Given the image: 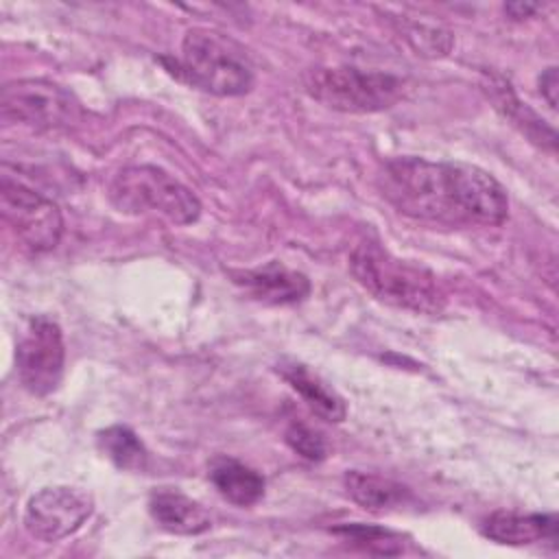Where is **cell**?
Instances as JSON below:
<instances>
[{
	"label": "cell",
	"mask_w": 559,
	"mask_h": 559,
	"mask_svg": "<svg viewBox=\"0 0 559 559\" xmlns=\"http://www.w3.org/2000/svg\"><path fill=\"white\" fill-rule=\"evenodd\" d=\"M382 197L402 214L450 227H498L509 216L504 186L487 170L465 162L393 157L378 175Z\"/></svg>",
	"instance_id": "6da1fadb"
},
{
	"label": "cell",
	"mask_w": 559,
	"mask_h": 559,
	"mask_svg": "<svg viewBox=\"0 0 559 559\" xmlns=\"http://www.w3.org/2000/svg\"><path fill=\"white\" fill-rule=\"evenodd\" d=\"M349 271L367 293L389 306L421 314H437L445 306V295L428 269L395 258L380 242H358L349 253Z\"/></svg>",
	"instance_id": "7a4b0ae2"
},
{
	"label": "cell",
	"mask_w": 559,
	"mask_h": 559,
	"mask_svg": "<svg viewBox=\"0 0 559 559\" xmlns=\"http://www.w3.org/2000/svg\"><path fill=\"white\" fill-rule=\"evenodd\" d=\"M177 74L214 96H242L253 87V66L245 48L212 28H190L181 39Z\"/></svg>",
	"instance_id": "3957f363"
},
{
	"label": "cell",
	"mask_w": 559,
	"mask_h": 559,
	"mask_svg": "<svg viewBox=\"0 0 559 559\" xmlns=\"http://www.w3.org/2000/svg\"><path fill=\"white\" fill-rule=\"evenodd\" d=\"M107 197L124 214H155L173 225H190L201 214V203L188 186L148 164L118 170Z\"/></svg>",
	"instance_id": "277c9868"
},
{
	"label": "cell",
	"mask_w": 559,
	"mask_h": 559,
	"mask_svg": "<svg viewBox=\"0 0 559 559\" xmlns=\"http://www.w3.org/2000/svg\"><path fill=\"white\" fill-rule=\"evenodd\" d=\"M308 96L345 114H373L393 107L404 96V81L389 72L354 66L310 68L301 76Z\"/></svg>",
	"instance_id": "5b68a950"
},
{
	"label": "cell",
	"mask_w": 559,
	"mask_h": 559,
	"mask_svg": "<svg viewBox=\"0 0 559 559\" xmlns=\"http://www.w3.org/2000/svg\"><path fill=\"white\" fill-rule=\"evenodd\" d=\"M0 114L9 122H20L37 131L68 129L83 118L76 96L63 85L46 79H20L7 83L0 92Z\"/></svg>",
	"instance_id": "8992f818"
},
{
	"label": "cell",
	"mask_w": 559,
	"mask_h": 559,
	"mask_svg": "<svg viewBox=\"0 0 559 559\" xmlns=\"http://www.w3.org/2000/svg\"><path fill=\"white\" fill-rule=\"evenodd\" d=\"M66 345L59 323L50 317H31L17 336L15 371L22 386L33 395L52 393L63 378Z\"/></svg>",
	"instance_id": "52a82bcc"
},
{
	"label": "cell",
	"mask_w": 559,
	"mask_h": 559,
	"mask_svg": "<svg viewBox=\"0 0 559 559\" xmlns=\"http://www.w3.org/2000/svg\"><path fill=\"white\" fill-rule=\"evenodd\" d=\"M0 212L24 247L35 253L52 251L63 236L59 205L7 175L0 181Z\"/></svg>",
	"instance_id": "ba28073f"
},
{
	"label": "cell",
	"mask_w": 559,
	"mask_h": 559,
	"mask_svg": "<svg viewBox=\"0 0 559 559\" xmlns=\"http://www.w3.org/2000/svg\"><path fill=\"white\" fill-rule=\"evenodd\" d=\"M94 513V498L68 485L44 487L33 493L24 509V528L31 537L52 544L76 533Z\"/></svg>",
	"instance_id": "9c48e42d"
},
{
	"label": "cell",
	"mask_w": 559,
	"mask_h": 559,
	"mask_svg": "<svg viewBox=\"0 0 559 559\" xmlns=\"http://www.w3.org/2000/svg\"><path fill=\"white\" fill-rule=\"evenodd\" d=\"M231 280L253 299L273 306L297 304L310 293V280L277 260H271L255 269L231 271Z\"/></svg>",
	"instance_id": "30bf717a"
},
{
	"label": "cell",
	"mask_w": 559,
	"mask_h": 559,
	"mask_svg": "<svg viewBox=\"0 0 559 559\" xmlns=\"http://www.w3.org/2000/svg\"><path fill=\"white\" fill-rule=\"evenodd\" d=\"M480 533L504 546H526L535 542L557 539V515L555 513H520V511H493L483 524Z\"/></svg>",
	"instance_id": "8fae6325"
},
{
	"label": "cell",
	"mask_w": 559,
	"mask_h": 559,
	"mask_svg": "<svg viewBox=\"0 0 559 559\" xmlns=\"http://www.w3.org/2000/svg\"><path fill=\"white\" fill-rule=\"evenodd\" d=\"M483 90L487 92V96L491 98L493 107L513 124L518 127L531 142H535L537 146L555 153L557 146V133L552 127H548L526 103H522L518 98V94L513 92L511 83L504 81L498 74H489L483 83Z\"/></svg>",
	"instance_id": "7c38bea8"
},
{
	"label": "cell",
	"mask_w": 559,
	"mask_h": 559,
	"mask_svg": "<svg viewBox=\"0 0 559 559\" xmlns=\"http://www.w3.org/2000/svg\"><path fill=\"white\" fill-rule=\"evenodd\" d=\"M148 513L159 528L173 535H201L212 526L210 511L181 491L159 489L148 498Z\"/></svg>",
	"instance_id": "4fadbf2b"
},
{
	"label": "cell",
	"mask_w": 559,
	"mask_h": 559,
	"mask_svg": "<svg viewBox=\"0 0 559 559\" xmlns=\"http://www.w3.org/2000/svg\"><path fill=\"white\" fill-rule=\"evenodd\" d=\"M277 373L282 380L308 404V408L325 421L338 424L347 415L345 400L317 373H312L306 365L297 360H282L277 365Z\"/></svg>",
	"instance_id": "5bb4252c"
},
{
	"label": "cell",
	"mask_w": 559,
	"mask_h": 559,
	"mask_svg": "<svg viewBox=\"0 0 559 559\" xmlns=\"http://www.w3.org/2000/svg\"><path fill=\"white\" fill-rule=\"evenodd\" d=\"M207 478L216 491L236 507H251L264 496V476L253 467L231 456H216L210 461Z\"/></svg>",
	"instance_id": "9a60e30c"
},
{
	"label": "cell",
	"mask_w": 559,
	"mask_h": 559,
	"mask_svg": "<svg viewBox=\"0 0 559 559\" xmlns=\"http://www.w3.org/2000/svg\"><path fill=\"white\" fill-rule=\"evenodd\" d=\"M343 483H345L347 496L356 504H360L362 509L373 511V513L397 509V507L406 504L411 498L408 487H404L402 483H397L393 478L371 474V472L352 469L345 474Z\"/></svg>",
	"instance_id": "2e32d148"
},
{
	"label": "cell",
	"mask_w": 559,
	"mask_h": 559,
	"mask_svg": "<svg viewBox=\"0 0 559 559\" xmlns=\"http://www.w3.org/2000/svg\"><path fill=\"white\" fill-rule=\"evenodd\" d=\"M98 450L118 467L124 472H140L146 467L148 452L142 443V439L127 426H109L96 435Z\"/></svg>",
	"instance_id": "e0dca14e"
},
{
	"label": "cell",
	"mask_w": 559,
	"mask_h": 559,
	"mask_svg": "<svg viewBox=\"0 0 559 559\" xmlns=\"http://www.w3.org/2000/svg\"><path fill=\"white\" fill-rule=\"evenodd\" d=\"M332 533L343 537L352 546L373 555H400L404 550L402 537L397 533L382 526H373V524H360V522L341 524V526H334Z\"/></svg>",
	"instance_id": "ac0fdd59"
},
{
	"label": "cell",
	"mask_w": 559,
	"mask_h": 559,
	"mask_svg": "<svg viewBox=\"0 0 559 559\" xmlns=\"http://www.w3.org/2000/svg\"><path fill=\"white\" fill-rule=\"evenodd\" d=\"M400 31L408 46L424 57H443L454 46L452 33L441 24L421 20H400Z\"/></svg>",
	"instance_id": "d6986e66"
},
{
	"label": "cell",
	"mask_w": 559,
	"mask_h": 559,
	"mask_svg": "<svg viewBox=\"0 0 559 559\" xmlns=\"http://www.w3.org/2000/svg\"><path fill=\"white\" fill-rule=\"evenodd\" d=\"M286 443L299 456H304L308 461H323L328 456L325 439L317 430H312L310 426L299 424V421H295L286 428Z\"/></svg>",
	"instance_id": "ffe728a7"
},
{
	"label": "cell",
	"mask_w": 559,
	"mask_h": 559,
	"mask_svg": "<svg viewBox=\"0 0 559 559\" xmlns=\"http://www.w3.org/2000/svg\"><path fill=\"white\" fill-rule=\"evenodd\" d=\"M537 85H539V94L542 98L548 103L550 109H557V85H559V79H557V68L550 66L546 70H542L539 79H537Z\"/></svg>",
	"instance_id": "44dd1931"
},
{
	"label": "cell",
	"mask_w": 559,
	"mask_h": 559,
	"mask_svg": "<svg viewBox=\"0 0 559 559\" xmlns=\"http://www.w3.org/2000/svg\"><path fill=\"white\" fill-rule=\"evenodd\" d=\"M542 7L539 4H533V2H511V4H504V13L513 20H524V17H531L535 11H539Z\"/></svg>",
	"instance_id": "7402d4cb"
}]
</instances>
